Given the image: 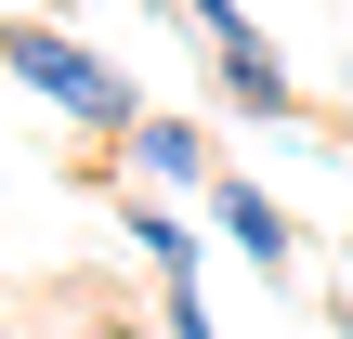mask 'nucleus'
Returning <instances> with one entry per match:
<instances>
[{"label": "nucleus", "instance_id": "obj_1", "mask_svg": "<svg viewBox=\"0 0 353 339\" xmlns=\"http://www.w3.org/2000/svg\"><path fill=\"white\" fill-rule=\"evenodd\" d=\"M0 65H13L52 118H79V131H118V144H131V118H144V105H131V65H105V52L65 39V26H26V13H13V26H0Z\"/></svg>", "mask_w": 353, "mask_h": 339}, {"label": "nucleus", "instance_id": "obj_2", "mask_svg": "<svg viewBox=\"0 0 353 339\" xmlns=\"http://www.w3.org/2000/svg\"><path fill=\"white\" fill-rule=\"evenodd\" d=\"M210 65H223V91H236V118H288V105H301L262 26H223V39H210Z\"/></svg>", "mask_w": 353, "mask_h": 339}, {"label": "nucleus", "instance_id": "obj_3", "mask_svg": "<svg viewBox=\"0 0 353 339\" xmlns=\"http://www.w3.org/2000/svg\"><path fill=\"white\" fill-rule=\"evenodd\" d=\"M131 170H144V183H170V196H210V183H223L196 118H131Z\"/></svg>", "mask_w": 353, "mask_h": 339}, {"label": "nucleus", "instance_id": "obj_4", "mask_svg": "<svg viewBox=\"0 0 353 339\" xmlns=\"http://www.w3.org/2000/svg\"><path fill=\"white\" fill-rule=\"evenodd\" d=\"M210 235H223V248H249V261H262V274H275V261H288V248H301V235H288V209H275V196H262V183H236V170H223V183H210Z\"/></svg>", "mask_w": 353, "mask_h": 339}, {"label": "nucleus", "instance_id": "obj_5", "mask_svg": "<svg viewBox=\"0 0 353 339\" xmlns=\"http://www.w3.org/2000/svg\"><path fill=\"white\" fill-rule=\"evenodd\" d=\"M131 248H144V261H157V274H196V235H183V222H170V209H131Z\"/></svg>", "mask_w": 353, "mask_h": 339}, {"label": "nucleus", "instance_id": "obj_6", "mask_svg": "<svg viewBox=\"0 0 353 339\" xmlns=\"http://www.w3.org/2000/svg\"><path fill=\"white\" fill-rule=\"evenodd\" d=\"M157 314H170V339H210V287L196 274H157Z\"/></svg>", "mask_w": 353, "mask_h": 339}, {"label": "nucleus", "instance_id": "obj_7", "mask_svg": "<svg viewBox=\"0 0 353 339\" xmlns=\"http://www.w3.org/2000/svg\"><path fill=\"white\" fill-rule=\"evenodd\" d=\"M183 13H196V26H210V39H223V26H249V13H236V0H183Z\"/></svg>", "mask_w": 353, "mask_h": 339}, {"label": "nucleus", "instance_id": "obj_8", "mask_svg": "<svg viewBox=\"0 0 353 339\" xmlns=\"http://www.w3.org/2000/svg\"><path fill=\"white\" fill-rule=\"evenodd\" d=\"M341 274H353V235H341Z\"/></svg>", "mask_w": 353, "mask_h": 339}, {"label": "nucleus", "instance_id": "obj_9", "mask_svg": "<svg viewBox=\"0 0 353 339\" xmlns=\"http://www.w3.org/2000/svg\"><path fill=\"white\" fill-rule=\"evenodd\" d=\"M92 339H131V327H92Z\"/></svg>", "mask_w": 353, "mask_h": 339}]
</instances>
